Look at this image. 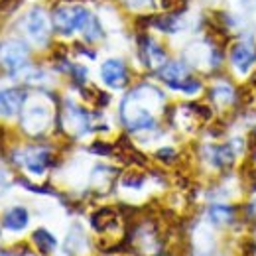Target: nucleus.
Segmentation results:
<instances>
[{
	"mask_svg": "<svg viewBox=\"0 0 256 256\" xmlns=\"http://www.w3.org/2000/svg\"><path fill=\"white\" fill-rule=\"evenodd\" d=\"M20 164L30 170L32 174H44L48 170V166L52 164V154L48 150H42V148H30V150H24L22 152V160Z\"/></svg>",
	"mask_w": 256,
	"mask_h": 256,
	"instance_id": "8",
	"label": "nucleus"
},
{
	"mask_svg": "<svg viewBox=\"0 0 256 256\" xmlns=\"http://www.w3.org/2000/svg\"><path fill=\"white\" fill-rule=\"evenodd\" d=\"M174 156H176V152H174L172 148H162L160 152H158V158H160V160H166V162H172L174 160Z\"/></svg>",
	"mask_w": 256,
	"mask_h": 256,
	"instance_id": "16",
	"label": "nucleus"
},
{
	"mask_svg": "<svg viewBox=\"0 0 256 256\" xmlns=\"http://www.w3.org/2000/svg\"><path fill=\"white\" fill-rule=\"evenodd\" d=\"M100 79L110 89H122L128 83L126 65L122 64L120 60H106L104 64L100 65Z\"/></svg>",
	"mask_w": 256,
	"mask_h": 256,
	"instance_id": "5",
	"label": "nucleus"
},
{
	"mask_svg": "<svg viewBox=\"0 0 256 256\" xmlns=\"http://www.w3.org/2000/svg\"><path fill=\"white\" fill-rule=\"evenodd\" d=\"M230 62L240 73H246L256 62V46L252 42H238L230 52Z\"/></svg>",
	"mask_w": 256,
	"mask_h": 256,
	"instance_id": "7",
	"label": "nucleus"
},
{
	"mask_svg": "<svg viewBox=\"0 0 256 256\" xmlns=\"http://www.w3.org/2000/svg\"><path fill=\"white\" fill-rule=\"evenodd\" d=\"M0 184H2V174H0Z\"/></svg>",
	"mask_w": 256,
	"mask_h": 256,
	"instance_id": "18",
	"label": "nucleus"
},
{
	"mask_svg": "<svg viewBox=\"0 0 256 256\" xmlns=\"http://www.w3.org/2000/svg\"><path fill=\"white\" fill-rule=\"evenodd\" d=\"M93 16L83 6H62L54 12V26L64 34L71 36L75 32H83Z\"/></svg>",
	"mask_w": 256,
	"mask_h": 256,
	"instance_id": "1",
	"label": "nucleus"
},
{
	"mask_svg": "<svg viewBox=\"0 0 256 256\" xmlns=\"http://www.w3.org/2000/svg\"><path fill=\"white\" fill-rule=\"evenodd\" d=\"M30 223V213L26 207L22 205H16V207H10L6 213H4V219H2V224L4 228L8 230H24Z\"/></svg>",
	"mask_w": 256,
	"mask_h": 256,
	"instance_id": "9",
	"label": "nucleus"
},
{
	"mask_svg": "<svg viewBox=\"0 0 256 256\" xmlns=\"http://www.w3.org/2000/svg\"><path fill=\"white\" fill-rule=\"evenodd\" d=\"M142 54H144V60L150 67H156V65H162L166 62V54L156 42H152L150 38L144 42L142 46Z\"/></svg>",
	"mask_w": 256,
	"mask_h": 256,
	"instance_id": "12",
	"label": "nucleus"
},
{
	"mask_svg": "<svg viewBox=\"0 0 256 256\" xmlns=\"http://www.w3.org/2000/svg\"><path fill=\"white\" fill-rule=\"evenodd\" d=\"M230 95H232V91L228 87H217V89H213V96L219 98V100H230Z\"/></svg>",
	"mask_w": 256,
	"mask_h": 256,
	"instance_id": "15",
	"label": "nucleus"
},
{
	"mask_svg": "<svg viewBox=\"0 0 256 256\" xmlns=\"http://www.w3.org/2000/svg\"><path fill=\"white\" fill-rule=\"evenodd\" d=\"M91 223H93L96 230H106V228L116 224V217H114V213L110 209H102V211H98V213L93 215Z\"/></svg>",
	"mask_w": 256,
	"mask_h": 256,
	"instance_id": "13",
	"label": "nucleus"
},
{
	"mask_svg": "<svg viewBox=\"0 0 256 256\" xmlns=\"http://www.w3.org/2000/svg\"><path fill=\"white\" fill-rule=\"evenodd\" d=\"M28 56L30 50L22 40H4L0 44V65L10 73L20 71L28 64Z\"/></svg>",
	"mask_w": 256,
	"mask_h": 256,
	"instance_id": "3",
	"label": "nucleus"
},
{
	"mask_svg": "<svg viewBox=\"0 0 256 256\" xmlns=\"http://www.w3.org/2000/svg\"><path fill=\"white\" fill-rule=\"evenodd\" d=\"M48 118H50V112L46 106H32L24 114V128H30L32 122H38V132H42L48 126Z\"/></svg>",
	"mask_w": 256,
	"mask_h": 256,
	"instance_id": "11",
	"label": "nucleus"
},
{
	"mask_svg": "<svg viewBox=\"0 0 256 256\" xmlns=\"http://www.w3.org/2000/svg\"><path fill=\"white\" fill-rule=\"evenodd\" d=\"M32 238H34V242H36V246H38V250H40L42 254H50V252H54L56 246H58L56 236H54L48 228H38V230H34Z\"/></svg>",
	"mask_w": 256,
	"mask_h": 256,
	"instance_id": "10",
	"label": "nucleus"
},
{
	"mask_svg": "<svg viewBox=\"0 0 256 256\" xmlns=\"http://www.w3.org/2000/svg\"><path fill=\"white\" fill-rule=\"evenodd\" d=\"M209 219H211V223L215 224L230 223L232 221V209L226 207V205H213L209 209Z\"/></svg>",
	"mask_w": 256,
	"mask_h": 256,
	"instance_id": "14",
	"label": "nucleus"
},
{
	"mask_svg": "<svg viewBox=\"0 0 256 256\" xmlns=\"http://www.w3.org/2000/svg\"><path fill=\"white\" fill-rule=\"evenodd\" d=\"M136 2H148V0H136Z\"/></svg>",
	"mask_w": 256,
	"mask_h": 256,
	"instance_id": "17",
	"label": "nucleus"
},
{
	"mask_svg": "<svg viewBox=\"0 0 256 256\" xmlns=\"http://www.w3.org/2000/svg\"><path fill=\"white\" fill-rule=\"evenodd\" d=\"M26 91L20 87H12V89H2L0 91V116H14L22 110L24 102H26Z\"/></svg>",
	"mask_w": 256,
	"mask_h": 256,
	"instance_id": "6",
	"label": "nucleus"
},
{
	"mask_svg": "<svg viewBox=\"0 0 256 256\" xmlns=\"http://www.w3.org/2000/svg\"><path fill=\"white\" fill-rule=\"evenodd\" d=\"M24 22H26V32L36 44H46L50 40L52 24H50V20L42 8H32Z\"/></svg>",
	"mask_w": 256,
	"mask_h": 256,
	"instance_id": "4",
	"label": "nucleus"
},
{
	"mask_svg": "<svg viewBox=\"0 0 256 256\" xmlns=\"http://www.w3.org/2000/svg\"><path fill=\"white\" fill-rule=\"evenodd\" d=\"M160 79L172 89L184 91V93H197L201 89V83L193 79L188 71V67L182 62H170L160 69Z\"/></svg>",
	"mask_w": 256,
	"mask_h": 256,
	"instance_id": "2",
	"label": "nucleus"
},
{
	"mask_svg": "<svg viewBox=\"0 0 256 256\" xmlns=\"http://www.w3.org/2000/svg\"><path fill=\"white\" fill-rule=\"evenodd\" d=\"M0 256H2V254H0Z\"/></svg>",
	"mask_w": 256,
	"mask_h": 256,
	"instance_id": "19",
	"label": "nucleus"
}]
</instances>
